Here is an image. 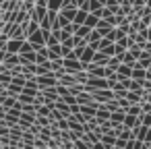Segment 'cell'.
Instances as JSON below:
<instances>
[{"label": "cell", "mask_w": 151, "mask_h": 149, "mask_svg": "<svg viewBox=\"0 0 151 149\" xmlns=\"http://www.w3.org/2000/svg\"><path fill=\"white\" fill-rule=\"evenodd\" d=\"M87 15H89V11H85V9H79V11H77V15H75V19H73V23H77V25H83V23L87 21Z\"/></svg>", "instance_id": "8"}, {"label": "cell", "mask_w": 151, "mask_h": 149, "mask_svg": "<svg viewBox=\"0 0 151 149\" xmlns=\"http://www.w3.org/2000/svg\"><path fill=\"white\" fill-rule=\"evenodd\" d=\"M95 27H97V29L101 31V35H106V33H108V31L112 29L110 21H108V19H101V17H99V21H97V25H95Z\"/></svg>", "instance_id": "9"}, {"label": "cell", "mask_w": 151, "mask_h": 149, "mask_svg": "<svg viewBox=\"0 0 151 149\" xmlns=\"http://www.w3.org/2000/svg\"><path fill=\"white\" fill-rule=\"evenodd\" d=\"M97 21H99V17H97L95 13H89V15H87V21H85V23H87L89 27H95V25H97Z\"/></svg>", "instance_id": "16"}, {"label": "cell", "mask_w": 151, "mask_h": 149, "mask_svg": "<svg viewBox=\"0 0 151 149\" xmlns=\"http://www.w3.org/2000/svg\"><path fill=\"white\" fill-rule=\"evenodd\" d=\"M0 81H2L4 85L13 83V71H2V73H0Z\"/></svg>", "instance_id": "15"}, {"label": "cell", "mask_w": 151, "mask_h": 149, "mask_svg": "<svg viewBox=\"0 0 151 149\" xmlns=\"http://www.w3.org/2000/svg\"><path fill=\"white\" fill-rule=\"evenodd\" d=\"M4 64H6L9 68H13V66H19V64H21V56H19L17 52H6Z\"/></svg>", "instance_id": "3"}, {"label": "cell", "mask_w": 151, "mask_h": 149, "mask_svg": "<svg viewBox=\"0 0 151 149\" xmlns=\"http://www.w3.org/2000/svg\"><path fill=\"white\" fill-rule=\"evenodd\" d=\"M108 60H110V56L106 54V52H101V50H95V54H93V58H91V62H95V64H108Z\"/></svg>", "instance_id": "6"}, {"label": "cell", "mask_w": 151, "mask_h": 149, "mask_svg": "<svg viewBox=\"0 0 151 149\" xmlns=\"http://www.w3.org/2000/svg\"><path fill=\"white\" fill-rule=\"evenodd\" d=\"M70 6H79L77 0H62V6L60 9H70Z\"/></svg>", "instance_id": "20"}, {"label": "cell", "mask_w": 151, "mask_h": 149, "mask_svg": "<svg viewBox=\"0 0 151 149\" xmlns=\"http://www.w3.org/2000/svg\"><path fill=\"white\" fill-rule=\"evenodd\" d=\"M83 2H87V0H77V4H79V6H81Z\"/></svg>", "instance_id": "24"}, {"label": "cell", "mask_w": 151, "mask_h": 149, "mask_svg": "<svg viewBox=\"0 0 151 149\" xmlns=\"http://www.w3.org/2000/svg\"><path fill=\"white\" fill-rule=\"evenodd\" d=\"M122 77H132V66L126 62H120V66H118V79H122Z\"/></svg>", "instance_id": "7"}, {"label": "cell", "mask_w": 151, "mask_h": 149, "mask_svg": "<svg viewBox=\"0 0 151 149\" xmlns=\"http://www.w3.org/2000/svg\"><path fill=\"white\" fill-rule=\"evenodd\" d=\"M77 11H79V6H70V9H58V13L60 15H64L66 19H75V15H77Z\"/></svg>", "instance_id": "10"}, {"label": "cell", "mask_w": 151, "mask_h": 149, "mask_svg": "<svg viewBox=\"0 0 151 149\" xmlns=\"http://www.w3.org/2000/svg\"><path fill=\"white\" fill-rule=\"evenodd\" d=\"M40 27H42L44 31H50V29H52V23H50V17H44V19L40 21Z\"/></svg>", "instance_id": "18"}, {"label": "cell", "mask_w": 151, "mask_h": 149, "mask_svg": "<svg viewBox=\"0 0 151 149\" xmlns=\"http://www.w3.org/2000/svg\"><path fill=\"white\" fill-rule=\"evenodd\" d=\"M116 99H118V104H120V108H124V110H126V108L130 106V101H128L126 97H116Z\"/></svg>", "instance_id": "21"}, {"label": "cell", "mask_w": 151, "mask_h": 149, "mask_svg": "<svg viewBox=\"0 0 151 149\" xmlns=\"http://www.w3.org/2000/svg\"><path fill=\"white\" fill-rule=\"evenodd\" d=\"M139 64H141L143 68H149V66H151V54H149V52H143V56L139 58Z\"/></svg>", "instance_id": "13"}, {"label": "cell", "mask_w": 151, "mask_h": 149, "mask_svg": "<svg viewBox=\"0 0 151 149\" xmlns=\"http://www.w3.org/2000/svg\"><path fill=\"white\" fill-rule=\"evenodd\" d=\"M143 89L145 91H151V79H145L143 81Z\"/></svg>", "instance_id": "22"}, {"label": "cell", "mask_w": 151, "mask_h": 149, "mask_svg": "<svg viewBox=\"0 0 151 149\" xmlns=\"http://www.w3.org/2000/svg\"><path fill=\"white\" fill-rule=\"evenodd\" d=\"M60 68H64V64H62V58H56V60H52V71H60Z\"/></svg>", "instance_id": "19"}, {"label": "cell", "mask_w": 151, "mask_h": 149, "mask_svg": "<svg viewBox=\"0 0 151 149\" xmlns=\"http://www.w3.org/2000/svg\"><path fill=\"white\" fill-rule=\"evenodd\" d=\"M31 17H33V19H37V21H42L44 17H48V6H44V4H35V6H33Z\"/></svg>", "instance_id": "5"}, {"label": "cell", "mask_w": 151, "mask_h": 149, "mask_svg": "<svg viewBox=\"0 0 151 149\" xmlns=\"http://www.w3.org/2000/svg\"><path fill=\"white\" fill-rule=\"evenodd\" d=\"M126 112H128V114H134V116H141V114H143V108H141V104H130V106L126 108Z\"/></svg>", "instance_id": "14"}, {"label": "cell", "mask_w": 151, "mask_h": 149, "mask_svg": "<svg viewBox=\"0 0 151 149\" xmlns=\"http://www.w3.org/2000/svg\"><path fill=\"white\" fill-rule=\"evenodd\" d=\"M75 79H77V83H87V79H89V73H87V71H79V73L75 75Z\"/></svg>", "instance_id": "17"}, {"label": "cell", "mask_w": 151, "mask_h": 149, "mask_svg": "<svg viewBox=\"0 0 151 149\" xmlns=\"http://www.w3.org/2000/svg\"><path fill=\"white\" fill-rule=\"evenodd\" d=\"M31 44H33V48H35V52L42 48V46H46V37H44V29L40 27L37 31H33V33H29V37H27Z\"/></svg>", "instance_id": "1"}, {"label": "cell", "mask_w": 151, "mask_h": 149, "mask_svg": "<svg viewBox=\"0 0 151 149\" xmlns=\"http://www.w3.org/2000/svg\"><path fill=\"white\" fill-rule=\"evenodd\" d=\"M101 37H104V35H101V31H99L97 27H93V29H91V33L87 35V42H89V44H91V42H99Z\"/></svg>", "instance_id": "12"}, {"label": "cell", "mask_w": 151, "mask_h": 149, "mask_svg": "<svg viewBox=\"0 0 151 149\" xmlns=\"http://www.w3.org/2000/svg\"><path fill=\"white\" fill-rule=\"evenodd\" d=\"M48 58H50V60L62 58V44H54V46H48Z\"/></svg>", "instance_id": "4"}, {"label": "cell", "mask_w": 151, "mask_h": 149, "mask_svg": "<svg viewBox=\"0 0 151 149\" xmlns=\"http://www.w3.org/2000/svg\"><path fill=\"white\" fill-rule=\"evenodd\" d=\"M143 50L151 54V40H147V42H145V46H143Z\"/></svg>", "instance_id": "23"}, {"label": "cell", "mask_w": 151, "mask_h": 149, "mask_svg": "<svg viewBox=\"0 0 151 149\" xmlns=\"http://www.w3.org/2000/svg\"><path fill=\"white\" fill-rule=\"evenodd\" d=\"M25 40H19V37H11V40H6V52H17L19 54V50H21V44H23Z\"/></svg>", "instance_id": "2"}, {"label": "cell", "mask_w": 151, "mask_h": 149, "mask_svg": "<svg viewBox=\"0 0 151 149\" xmlns=\"http://www.w3.org/2000/svg\"><path fill=\"white\" fill-rule=\"evenodd\" d=\"M93 54H95V50L87 44V48L83 50V54H81V62H91V58H93Z\"/></svg>", "instance_id": "11"}]
</instances>
